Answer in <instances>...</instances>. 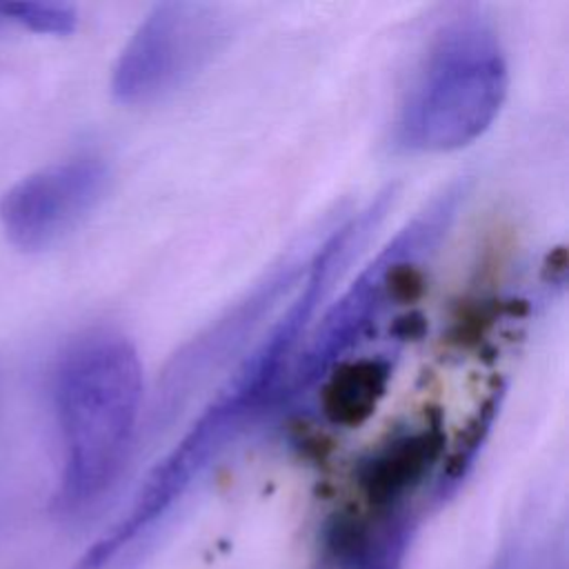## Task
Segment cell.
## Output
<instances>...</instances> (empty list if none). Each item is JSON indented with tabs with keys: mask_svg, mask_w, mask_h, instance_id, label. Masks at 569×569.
<instances>
[{
	"mask_svg": "<svg viewBox=\"0 0 569 569\" xmlns=\"http://www.w3.org/2000/svg\"><path fill=\"white\" fill-rule=\"evenodd\" d=\"M349 251V238L338 231L329 233L311 251L289 307L182 438L149 471L127 511L96 538L71 569H109L140 538L149 536L267 407L280 398V385L293 365L296 347Z\"/></svg>",
	"mask_w": 569,
	"mask_h": 569,
	"instance_id": "obj_1",
	"label": "cell"
},
{
	"mask_svg": "<svg viewBox=\"0 0 569 569\" xmlns=\"http://www.w3.org/2000/svg\"><path fill=\"white\" fill-rule=\"evenodd\" d=\"M62 436L58 507L82 511L118 480L138 427L142 367L131 340L100 329L78 338L56 371Z\"/></svg>",
	"mask_w": 569,
	"mask_h": 569,
	"instance_id": "obj_2",
	"label": "cell"
},
{
	"mask_svg": "<svg viewBox=\"0 0 569 569\" xmlns=\"http://www.w3.org/2000/svg\"><path fill=\"white\" fill-rule=\"evenodd\" d=\"M509 69L496 29L478 16L445 22L398 107L393 140L409 153H447L478 140L500 113Z\"/></svg>",
	"mask_w": 569,
	"mask_h": 569,
	"instance_id": "obj_3",
	"label": "cell"
},
{
	"mask_svg": "<svg viewBox=\"0 0 569 569\" xmlns=\"http://www.w3.org/2000/svg\"><path fill=\"white\" fill-rule=\"evenodd\" d=\"M465 196V184L447 187L418 216H413L360 271L347 291L331 305L316 333L291 365L287 380L289 398H300L336 369L362 340L371 336L420 260L433 251Z\"/></svg>",
	"mask_w": 569,
	"mask_h": 569,
	"instance_id": "obj_4",
	"label": "cell"
},
{
	"mask_svg": "<svg viewBox=\"0 0 569 569\" xmlns=\"http://www.w3.org/2000/svg\"><path fill=\"white\" fill-rule=\"evenodd\" d=\"M227 20L204 2H160L122 47L111 91L122 104L158 102L193 80L220 51Z\"/></svg>",
	"mask_w": 569,
	"mask_h": 569,
	"instance_id": "obj_5",
	"label": "cell"
},
{
	"mask_svg": "<svg viewBox=\"0 0 569 569\" xmlns=\"http://www.w3.org/2000/svg\"><path fill=\"white\" fill-rule=\"evenodd\" d=\"M109 184V164L93 153L73 156L29 173L4 191L0 220L9 240L40 251L73 231L100 202Z\"/></svg>",
	"mask_w": 569,
	"mask_h": 569,
	"instance_id": "obj_6",
	"label": "cell"
},
{
	"mask_svg": "<svg viewBox=\"0 0 569 569\" xmlns=\"http://www.w3.org/2000/svg\"><path fill=\"white\" fill-rule=\"evenodd\" d=\"M413 531V511L360 513L340 527L342 569H402Z\"/></svg>",
	"mask_w": 569,
	"mask_h": 569,
	"instance_id": "obj_7",
	"label": "cell"
},
{
	"mask_svg": "<svg viewBox=\"0 0 569 569\" xmlns=\"http://www.w3.org/2000/svg\"><path fill=\"white\" fill-rule=\"evenodd\" d=\"M0 13L36 33L51 36H67L78 22L76 9L58 2H9L0 4Z\"/></svg>",
	"mask_w": 569,
	"mask_h": 569,
	"instance_id": "obj_8",
	"label": "cell"
},
{
	"mask_svg": "<svg viewBox=\"0 0 569 569\" xmlns=\"http://www.w3.org/2000/svg\"><path fill=\"white\" fill-rule=\"evenodd\" d=\"M509 560H511V558H507V556H502V558H500V560H498V562H493V567H491V569H509V565H511V562H509Z\"/></svg>",
	"mask_w": 569,
	"mask_h": 569,
	"instance_id": "obj_9",
	"label": "cell"
},
{
	"mask_svg": "<svg viewBox=\"0 0 569 569\" xmlns=\"http://www.w3.org/2000/svg\"><path fill=\"white\" fill-rule=\"evenodd\" d=\"M0 20H2V13H0Z\"/></svg>",
	"mask_w": 569,
	"mask_h": 569,
	"instance_id": "obj_10",
	"label": "cell"
}]
</instances>
